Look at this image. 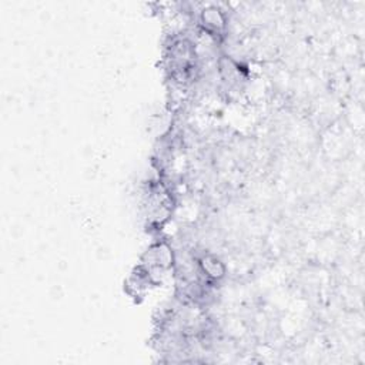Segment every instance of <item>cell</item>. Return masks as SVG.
I'll use <instances>...</instances> for the list:
<instances>
[{
	"label": "cell",
	"mask_w": 365,
	"mask_h": 365,
	"mask_svg": "<svg viewBox=\"0 0 365 365\" xmlns=\"http://www.w3.org/2000/svg\"><path fill=\"white\" fill-rule=\"evenodd\" d=\"M177 261V254L173 250L171 244L167 241H157L151 244L147 251L143 254L140 265L145 269L158 268L165 272L174 269Z\"/></svg>",
	"instance_id": "cell-1"
},
{
	"label": "cell",
	"mask_w": 365,
	"mask_h": 365,
	"mask_svg": "<svg viewBox=\"0 0 365 365\" xmlns=\"http://www.w3.org/2000/svg\"><path fill=\"white\" fill-rule=\"evenodd\" d=\"M198 24L204 33L217 38L221 37L228 26L227 13L217 4H208L198 11Z\"/></svg>",
	"instance_id": "cell-2"
},
{
	"label": "cell",
	"mask_w": 365,
	"mask_h": 365,
	"mask_svg": "<svg viewBox=\"0 0 365 365\" xmlns=\"http://www.w3.org/2000/svg\"><path fill=\"white\" fill-rule=\"evenodd\" d=\"M195 262H197L200 275L211 284L221 281L227 274L225 264L214 254L202 252L200 257H195Z\"/></svg>",
	"instance_id": "cell-3"
}]
</instances>
